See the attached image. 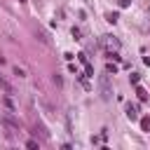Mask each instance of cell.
I'll return each instance as SVG.
<instances>
[{
  "label": "cell",
  "mask_w": 150,
  "mask_h": 150,
  "mask_svg": "<svg viewBox=\"0 0 150 150\" xmlns=\"http://www.w3.org/2000/svg\"><path fill=\"white\" fill-rule=\"evenodd\" d=\"M96 87H98V94H101V98H103V101H110V98H112V87H110V77H108V73L98 75Z\"/></svg>",
  "instance_id": "cell-1"
},
{
  "label": "cell",
  "mask_w": 150,
  "mask_h": 150,
  "mask_svg": "<svg viewBox=\"0 0 150 150\" xmlns=\"http://www.w3.org/2000/svg\"><path fill=\"white\" fill-rule=\"evenodd\" d=\"M120 38H115V35H101V47L105 49V52H120Z\"/></svg>",
  "instance_id": "cell-2"
},
{
  "label": "cell",
  "mask_w": 150,
  "mask_h": 150,
  "mask_svg": "<svg viewBox=\"0 0 150 150\" xmlns=\"http://www.w3.org/2000/svg\"><path fill=\"white\" fill-rule=\"evenodd\" d=\"M127 117H129V120H138V105L127 103Z\"/></svg>",
  "instance_id": "cell-3"
},
{
  "label": "cell",
  "mask_w": 150,
  "mask_h": 150,
  "mask_svg": "<svg viewBox=\"0 0 150 150\" xmlns=\"http://www.w3.org/2000/svg\"><path fill=\"white\" fill-rule=\"evenodd\" d=\"M136 96H138L141 101H148V91H145L141 84H136Z\"/></svg>",
  "instance_id": "cell-4"
},
{
  "label": "cell",
  "mask_w": 150,
  "mask_h": 150,
  "mask_svg": "<svg viewBox=\"0 0 150 150\" xmlns=\"http://www.w3.org/2000/svg\"><path fill=\"white\" fill-rule=\"evenodd\" d=\"M0 87H2V89H5L7 94H14V89H12V84H9V82H7V80H5L2 75H0Z\"/></svg>",
  "instance_id": "cell-5"
},
{
  "label": "cell",
  "mask_w": 150,
  "mask_h": 150,
  "mask_svg": "<svg viewBox=\"0 0 150 150\" xmlns=\"http://www.w3.org/2000/svg\"><path fill=\"white\" fill-rule=\"evenodd\" d=\"M87 77H89L87 73H84V75H77V80H80V84H82L84 89H91V84H89V80H87Z\"/></svg>",
  "instance_id": "cell-6"
},
{
  "label": "cell",
  "mask_w": 150,
  "mask_h": 150,
  "mask_svg": "<svg viewBox=\"0 0 150 150\" xmlns=\"http://www.w3.org/2000/svg\"><path fill=\"white\" fill-rule=\"evenodd\" d=\"M117 19H120L117 12H108V14H105V21H108V23H117Z\"/></svg>",
  "instance_id": "cell-7"
},
{
  "label": "cell",
  "mask_w": 150,
  "mask_h": 150,
  "mask_svg": "<svg viewBox=\"0 0 150 150\" xmlns=\"http://www.w3.org/2000/svg\"><path fill=\"white\" fill-rule=\"evenodd\" d=\"M105 73H108V75H115V73H117V63L108 61V66H105Z\"/></svg>",
  "instance_id": "cell-8"
},
{
  "label": "cell",
  "mask_w": 150,
  "mask_h": 150,
  "mask_svg": "<svg viewBox=\"0 0 150 150\" xmlns=\"http://www.w3.org/2000/svg\"><path fill=\"white\" fill-rule=\"evenodd\" d=\"M70 35H73L75 40H82V28H73V30H70Z\"/></svg>",
  "instance_id": "cell-9"
},
{
  "label": "cell",
  "mask_w": 150,
  "mask_h": 150,
  "mask_svg": "<svg viewBox=\"0 0 150 150\" xmlns=\"http://www.w3.org/2000/svg\"><path fill=\"white\" fill-rule=\"evenodd\" d=\"M12 70H14V75H16V77H26V70H23V68H19V66H14Z\"/></svg>",
  "instance_id": "cell-10"
},
{
  "label": "cell",
  "mask_w": 150,
  "mask_h": 150,
  "mask_svg": "<svg viewBox=\"0 0 150 150\" xmlns=\"http://www.w3.org/2000/svg\"><path fill=\"white\" fill-rule=\"evenodd\" d=\"M84 73H87L89 77H94V66H91V63H84Z\"/></svg>",
  "instance_id": "cell-11"
},
{
  "label": "cell",
  "mask_w": 150,
  "mask_h": 150,
  "mask_svg": "<svg viewBox=\"0 0 150 150\" xmlns=\"http://www.w3.org/2000/svg\"><path fill=\"white\" fill-rule=\"evenodd\" d=\"M129 80H131V84H138V82H141V75H138V73H131Z\"/></svg>",
  "instance_id": "cell-12"
},
{
  "label": "cell",
  "mask_w": 150,
  "mask_h": 150,
  "mask_svg": "<svg viewBox=\"0 0 150 150\" xmlns=\"http://www.w3.org/2000/svg\"><path fill=\"white\" fill-rule=\"evenodd\" d=\"M141 127H143V131H148V129H150V120L143 117V120H141Z\"/></svg>",
  "instance_id": "cell-13"
},
{
  "label": "cell",
  "mask_w": 150,
  "mask_h": 150,
  "mask_svg": "<svg viewBox=\"0 0 150 150\" xmlns=\"http://www.w3.org/2000/svg\"><path fill=\"white\" fill-rule=\"evenodd\" d=\"M26 148H30V150H35V148H38V141H33V138H30V141H26Z\"/></svg>",
  "instance_id": "cell-14"
},
{
  "label": "cell",
  "mask_w": 150,
  "mask_h": 150,
  "mask_svg": "<svg viewBox=\"0 0 150 150\" xmlns=\"http://www.w3.org/2000/svg\"><path fill=\"white\" fill-rule=\"evenodd\" d=\"M5 105H7L9 110H14V103H12V98H9V96H5Z\"/></svg>",
  "instance_id": "cell-15"
},
{
  "label": "cell",
  "mask_w": 150,
  "mask_h": 150,
  "mask_svg": "<svg viewBox=\"0 0 150 150\" xmlns=\"http://www.w3.org/2000/svg\"><path fill=\"white\" fill-rule=\"evenodd\" d=\"M54 84H56V87H61V84H63V80H61V75H54Z\"/></svg>",
  "instance_id": "cell-16"
},
{
  "label": "cell",
  "mask_w": 150,
  "mask_h": 150,
  "mask_svg": "<svg viewBox=\"0 0 150 150\" xmlns=\"http://www.w3.org/2000/svg\"><path fill=\"white\" fill-rule=\"evenodd\" d=\"M117 5H120V7H129V5H131V0H117Z\"/></svg>",
  "instance_id": "cell-17"
},
{
  "label": "cell",
  "mask_w": 150,
  "mask_h": 150,
  "mask_svg": "<svg viewBox=\"0 0 150 150\" xmlns=\"http://www.w3.org/2000/svg\"><path fill=\"white\" fill-rule=\"evenodd\" d=\"M77 59H80L82 63H89V59H87V54H77Z\"/></svg>",
  "instance_id": "cell-18"
},
{
  "label": "cell",
  "mask_w": 150,
  "mask_h": 150,
  "mask_svg": "<svg viewBox=\"0 0 150 150\" xmlns=\"http://www.w3.org/2000/svg\"><path fill=\"white\" fill-rule=\"evenodd\" d=\"M19 2H26V0H19Z\"/></svg>",
  "instance_id": "cell-19"
}]
</instances>
